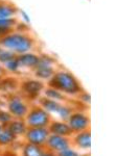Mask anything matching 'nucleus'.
<instances>
[{
    "mask_svg": "<svg viewBox=\"0 0 139 156\" xmlns=\"http://www.w3.org/2000/svg\"><path fill=\"white\" fill-rule=\"evenodd\" d=\"M50 85L51 87L59 90L63 94L68 95H75L81 90V85L77 78L68 72H59L54 74Z\"/></svg>",
    "mask_w": 139,
    "mask_h": 156,
    "instance_id": "nucleus-1",
    "label": "nucleus"
},
{
    "mask_svg": "<svg viewBox=\"0 0 139 156\" xmlns=\"http://www.w3.org/2000/svg\"><path fill=\"white\" fill-rule=\"evenodd\" d=\"M0 44L6 49L12 50L13 52L17 53H26L28 52L32 46V42L28 37L24 34H14L2 37L0 40Z\"/></svg>",
    "mask_w": 139,
    "mask_h": 156,
    "instance_id": "nucleus-2",
    "label": "nucleus"
},
{
    "mask_svg": "<svg viewBox=\"0 0 139 156\" xmlns=\"http://www.w3.org/2000/svg\"><path fill=\"white\" fill-rule=\"evenodd\" d=\"M27 127H47L50 123V115L42 107H34L25 115Z\"/></svg>",
    "mask_w": 139,
    "mask_h": 156,
    "instance_id": "nucleus-3",
    "label": "nucleus"
},
{
    "mask_svg": "<svg viewBox=\"0 0 139 156\" xmlns=\"http://www.w3.org/2000/svg\"><path fill=\"white\" fill-rule=\"evenodd\" d=\"M49 131L47 127H28L24 136L27 143L37 146H45L46 140L49 136Z\"/></svg>",
    "mask_w": 139,
    "mask_h": 156,
    "instance_id": "nucleus-4",
    "label": "nucleus"
},
{
    "mask_svg": "<svg viewBox=\"0 0 139 156\" xmlns=\"http://www.w3.org/2000/svg\"><path fill=\"white\" fill-rule=\"evenodd\" d=\"M90 120L83 112H72L70 115L69 119L67 120V124L70 127L72 132L77 133L81 131L87 130L89 127Z\"/></svg>",
    "mask_w": 139,
    "mask_h": 156,
    "instance_id": "nucleus-5",
    "label": "nucleus"
},
{
    "mask_svg": "<svg viewBox=\"0 0 139 156\" xmlns=\"http://www.w3.org/2000/svg\"><path fill=\"white\" fill-rule=\"evenodd\" d=\"M45 146L48 148L49 151H52L54 153H59L61 151L70 147V140L66 136H62V135L57 134H49Z\"/></svg>",
    "mask_w": 139,
    "mask_h": 156,
    "instance_id": "nucleus-6",
    "label": "nucleus"
},
{
    "mask_svg": "<svg viewBox=\"0 0 139 156\" xmlns=\"http://www.w3.org/2000/svg\"><path fill=\"white\" fill-rule=\"evenodd\" d=\"M9 112L12 115L13 118L16 119H23L28 112V107L25 104V102L18 97L13 98L7 105Z\"/></svg>",
    "mask_w": 139,
    "mask_h": 156,
    "instance_id": "nucleus-7",
    "label": "nucleus"
},
{
    "mask_svg": "<svg viewBox=\"0 0 139 156\" xmlns=\"http://www.w3.org/2000/svg\"><path fill=\"white\" fill-rule=\"evenodd\" d=\"M54 74V68H52V62L48 57L47 58H39V62L36 66V75L42 79L52 77Z\"/></svg>",
    "mask_w": 139,
    "mask_h": 156,
    "instance_id": "nucleus-8",
    "label": "nucleus"
},
{
    "mask_svg": "<svg viewBox=\"0 0 139 156\" xmlns=\"http://www.w3.org/2000/svg\"><path fill=\"white\" fill-rule=\"evenodd\" d=\"M48 131L50 134H57V135H62V136H70L72 134V131L70 129V127L68 126V124L65 121L63 122H52L49 123L48 125Z\"/></svg>",
    "mask_w": 139,
    "mask_h": 156,
    "instance_id": "nucleus-9",
    "label": "nucleus"
},
{
    "mask_svg": "<svg viewBox=\"0 0 139 156\" xmlns=\"http://www.w3.org/2000/svg\"><path fill=\"white\" fill-rule=\"evenodd\" d=\"M6 128L15 135V136H21V135L25 134V132H26L28 127H27L25 121L21 119H17V120H12L11 122L7 124Z\"/></svg>",
    "mask_w": 139,
    "mask_h": 156,
    "instance_id": "nucleus-10",
    "label": "nucleus"
},
{
    "mask_svg": "<svg viewBox=\"0 0 139 156\" xmlns=\"http://www.w3.org/2000/svg\"><path fill=\"white\" fill-rule=\"evenodd\" d=\"M74 144L83 150H88L91 147V133L89 130L77 132L74 137Z\"/></svg>",
    "mask_w": 139,
    "mask_h": 156,
    "instance_id": "nucleus-11",
    "label": "nucleus"
},
{
    "mask_svg": "<svg viewBox=\"0 0 139 156\" xmlns=\"http://www.w3.org/2000/svg\"><path fill=\"white\" fill-rule=\"evenodd\" d=\"M43 83L40 81H36V80H29V81L24 82L22 85V89L26 94L30 95V96H37L40 94V92L43 90Z\"/></svg>",
    "mask_w": 139,
    "mask_h": 156,
    "instance_id": "nucleus-12",
    "label": "nucleus"
},
{
    "mask_svg": "<svg viewBox=\"0 0 139 156\" xmlns=\"http://www.w3.org/2000/svg\"><path fill=\"white\" fill-rule=\"evenodd\" d=\"M39 58L40 57H38L37 55L35 54H32V53H22L20 55L19 57H17V59H18V62H19V66L20 67H35L38 65V62H39Z\"/></svg>",
    "mask_w": 139,
    "mask_h": 156,
    "instance_id": "nucleus-13",
    "label": "nucleus"
},
{
    "mask_svg": "<svg viewBox=\"0 0 139 156\" xmlns=\"http://www.w3.org/2000/svg\"><path fill=\"white\" fill-rule=\"evenodd\" d=\"M16 137L17 136H15L7 128L2 127L1 131H0V146L6 147V146L14 144L15 140H16Z\"/></svg>",
    "mask_w": 139,
    "mask_h": 156,
    "instance_id": "nucleus-14",
    "label": "nucleus"
},
{
    "mask_svg": "<svg viewBox=\"0 0 139 156\" xmlns=\"http://www.w3.org/2000/svg\"><path fill=\"white\" fill-rule=\"evenodd\" d=\"M43 152H44V150H43L41 146L27 143L23 147L22 154H23V156H42Z\"/></svg>",
    "mask_w": 139,
    "mask_h": 156,
    "instance_id": "nucleus-15",
    "label": "nucleus"
},
{
    "mask_svg": "<svg viewBox=\"0 0 139 156\" xmlns=\"http://www.w3.org/2000/svg\"><path fill=\"white\" fill-rule=\"evenodd\" d=\"M41 107L44 108L47 112H55V114H58L61 104L59 101L49 99V98H44V99L41 100Z\"/></svg>",
    "mask_w": 139,
    "mask_h": 156,
    "instance_id": "nucleus-16",
    "label": "nucleus"
},
{
    "mask_svg": "<svg viewBox=\"0 0 139 156\" xmlns=\"http://www.w3.org/2000/svg\"><path fill=\"white\" fill-rule=\"evenodd\" d=\"M45 96H46V98L55 100V101H60V100H63L65 98L64 94L60 92L59 90L54 89V87H49V89L45 90Z\"/></svg>",
    "mask_w": 139,
    "mask_h": 156,
    "instance_id": "nucleus-17",
    "label": "nucleus"
},
{
    "mask_svg": "<svg viewBox=\"0 0 139 156\" xmlns=\"http://www.w3.org/2000/svg\"><path fill=\"white\" fill-rule=\"evenodd\" d=\"M14 12L15 9L13 7L6 4H0V18H11Z\"/></svg>",
    "mask_w": 139,
    "mask_h": 156,
    "instance_id": "nucleus-18",
    "label": "nucleus"
},
{
    "mask_svg": "<svg viewBox=\"0 0 139 156\" xmlns=\"http://www.w3.org/2000/svg\"><path fill=\"white\" fill-rule=\"evenodd\" d=\"M71 114H72L71 108L67 107V106H63V105H61L59 112H58V115H60V118L63 121H65V122L69 119V117H70V115H71Z\"/></svg>",
    "mask_w": 139,
    "mask_h": 156,
    "instance_id": "nucleus-19",
    "label": "nucleus"
},
{
    "mask_svg": "<svg viewBox=\"0 0 139 156\" xmlns=\"http://www.w3.org/2000/svg\"><path fill=\"white\" fill-rule=\"evenodd\" d=\"M13 120L12 115L9 112H4V110H0V125H7Z\"/></svg>",
    "mask_w": 139,
    "mask_h": 156,
    "instance_id": "nucleus-20",
    "label": "nucleus"
},
{
    "mask_svg": "<svg viewBox=\"0 0 139 156\" xmlns=\"http://www.w3.org/2000/svg\"><path fill=\"white\" fill-rule=\"evenodd\" d=\"M15 20L12 18H0V28L9 29L14 25Z\"/></svg>",
    "mask_w": 139,
    "mask_h": 156,
    "instance_id": "nucleus-21",
    "label": "nucleus"
},
{
    "mask_svg": "<svg viewBox=\"0 0 139 156\" xmlns=\"http://www.w3.org/2000/svg\"><path fill=\"white\" fill-rule=\"evenodd\" d=\"M13 58H15V54L13 51H1L0 52V62H4L6 64V62H9V60H11Z\"/></svg>",
    "mask_w": 139,
    "mask_h": 156,
    "instance_id": "nucleus-22",
    "label": "nucleus"
},
{
    "mask_svg": "<svg viewBox=\"0 0 139 156\" xmlns=\"http://www.w3.org/2000/svg\"><path fill=\"white\" fill-rule=\"evenodd\" d=\"M57 156H81V155L79 154V152H77L75 150H73L69 147L67 149L57 153Z\"/></svg>",
    "mask_w": 139,
    "mask_h": 156,
    "instance_id": "nucleus-23",
    "label": "nucleus"
},
{
    "mask_svg": "<svg viewBox=\"0 0 139 156\" xmlns=\"http://www.w3.org/2000/svg\"><path fill=\"white\" fill-rule=\"evenodd\" d=\"M6 65L7 69L11 70V71H16V70L20 67L19 66V62H18V59H17L16 57H15V58H13V59H11V60H9V62H6Z\"/></svg>",
    "mask_w": 139,
    "mask_h": 156,
    "instance_id": "nucleus-24",
    "label": "nucleus"
},
{
    "mask_svg": "<svg viewBox=\"0 0 139 156\" xmlns=\"http://www.w3.org/2000/svg\"><path fill=\"white\" fill-rule=\"evenodd\" d=\"M42 156H57V154H55L54 152H52V151H47V152H43Z\"/></svg>",
    "mask_w": 139,
    "mask_h": 156,
    "instance_id": "nucleus-25",
    "label": "nucleus"
},
{
    "mask_svg": "<svg viewBox=\"0 0 139 156\" xmlns=\"http://www.w3.org/2000/svg\"><path fill=\"white\" fill-rule=\"evenodd\" d=\"M1 129H2V126H1V125H0V131H1Z\"/></svg>",
    "mask_w": 139,
    "mask_h": 156,
    "instance_id": "nucleus-26",
    "label": "nucleus"
},
{
    "mask_svg": "<svg viewBox=\"0 0 139 156\" xmlns=\"http://www.w3.org/2000/svg\"><path fill=\"white\" fill-rule=\"evenodd\" d=\"M0 52H1V49H0Z\"/></svg>",
    "mask_w": 139,
    "mask_h": 156,
    "instance_id": "nucleus-27",
    "label": "nucleus"
}]
</instances>
